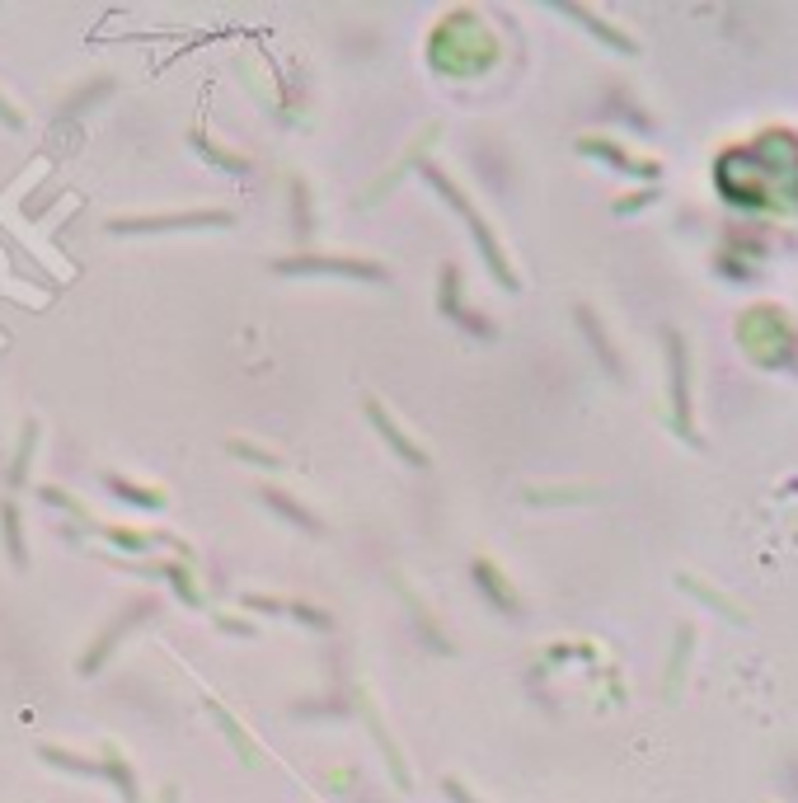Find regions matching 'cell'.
Here are the masks:
<instances>
[{
    "mask_svg": "<svg viewBox=\"0 0 798 803\" xmlns=\"http://www.w3.org/2000/svg\"><path fill=\"white\" fill-rule=\"evenodd\" d=\"M714 179L733 207L798 217V137L766 132L747 146H733L728 155H719Z\"/></svg>",
    "mask_w": 798,
    "mask_h": 803,
    "instance_id": "6da1fadb",
    "label": "cell"
}]
</instances>
